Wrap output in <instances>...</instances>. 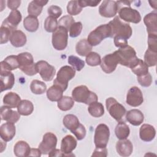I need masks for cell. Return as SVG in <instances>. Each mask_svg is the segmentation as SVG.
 I'll return each instance as SVG.
<instances>
[{
	"label": "cell",
	"mask_w": 157,
	"mask_h": 157,
	"mask_svg": "<svg viewBox=\"0 0 157 157\" xmlns=\"http://www.w3.org/2000/svg\"><path fill=\"white\" fill-rule=\"evenodd\" d=\"M110 130L105 124H98L94 131V142L96 147L105 148L109 140Z\"/></svg>",
	"instance_id": "obj_9"
},
{
	"label": "cell",
	"mask_w": 157,
	"mask_h": 157,
	"mask_svg": "<svg viewBox=\"0 0 157 157\" xmlns=\"http://www.w3.org/2000/svg\"><path fill=\"white\" fill-rule=\"evenodd\" d=\"M156 136V130L153 126L149 124H142L139 129V137L144 142H150Z\"/></svg>",
	"instance_id": "obj_24"
},
{
	"label": "cell",
	"mask_w": 157,
	"mask_h": 157,
	"mask_svg": "<svg viewBox=\"0 0 157 157\" xmlns=\"http://www.w3.org/2000/svg\"><path fill=\"white\" fill-rule=\"evenodd\" d=\"M57 144V137L52 132H46L43 136L42 142L39 145V149L42 154L48 155V153L56 148Z\"/></svg>",
	"instance_id": "obj_12"
},
{
	"label": "cell",
	"mask_w": 157,
	"mask_h": 157,
	"mask_svg": "<svg viewBox=\"0 0 157 157\" xmlns=\"http://www.w3.org/2000/svg\"><path fill=\"white\" fill-rule=\"evenodd\" d=\"M78 2L81 7H85L87 6L90 7H96L97 6L100 2L101 1H93V0H79Z\"/></svg>",
	"instance_id": "obj_52"
},
{
	"label": "cell",
	"mask_w": 157,
	"mask_h": 157,
	"mask_svg": "<svg viewBox=\"0 0 157 157\" xmlns=\"http://www.w3.org/2000/svg\"><path fill=\"white\" fill-rule=\"evenodd\" d=\"M86 131L85 126L82 124H80L79 126L72 132L76 137L77 139L78 140H81L83 139L86 136Z\"/></svg>",
	"instance_id": "obj_50"
},
{
	"label": "cell",
	"mask_w": 157,
	"mask_h": 157,
	"mask_svg": "<svg viewBox=\"0 0 157 157\" xmlns=\"http://www.w3.org/2000/svg\"><path fill=\"white\" fill-rule=\"evenodd\" d=\"M86 63L90 66H96L100 65L101 63V56L96 52H91L86 56Z\"/></svg>",
	"instance_id": "obj_41"
},
{
	"label": "cell",
	"mask_w": 157,
	"mask_h": 157,
	"mask_svg": "<svg viewBox=\"0 0 157 157\" xmlns=\"http://www.w3.org/2000/svg\"><path fill=\"white\" fill-rule=\"evenodd\" d=\"M115 53L117 56L119 64L130 69L139 59L134 48L128 45L124 47L120 48L118 50L115 51Z\"/></svg>",
	"instance_id": "obj_4"
},
{
	"label": "cell",
	"mask_w": 157,
	"mask_h": 157,
	"mask_svg": "<svg viewBox=\"0 0 157 157\" xmlns=\"http://www.w3.org/2000/svg\"><path fill=\"white\" fill-rule=\"evenodd\" d=\"M148 48L157 52V36H148Z\"/></svg>",
	"instance_id": "obj_51"
},
{
	"label": "cell",
	"mask_w": 157,
	"mask_h": 157,
	"mask_svg": "<svg viewBox=\"0 0 157 157\" xmlns=\"http://www.w3.org/2000/svg\"><path fill=\"white\" fill-rule=\"evenodd\" d=\"M13 31L14 30H13L12 29H11L9 27H8L7 26L1 25V28H0V33H0V36H1L0 43H1V44H6L9 40L10 35H11L12 31Z\"/></svg>",
	"instance_id": "obj_44"
},
{
	"label": "cell",
	"mask_w": 157,
	"mask_h": 157,
	"mask_svg": "<svg viewBox=\"0 0 157 157\" xmlns=\"http://www.w3.org/2000/svg\"><path fill=\"white\" fill-rule=\"evenodd\" d=\"M34 110L33 104L29 100H21L17 106V111L21 115L28 116L31 115Z\"/></svg>",
	"instance_id": "obj_35"
},
{
	"label": "cell",
	"mask_w": 157,
	"mask_h": 157,
	"mask_svg": "<svg viewBox=\"0 0 157 157\" xmlns=\"http://www.w3.org/2000/svg\"><path fill=\"white\" fill-rule=\"evenodd\" d=\"M117 1L111 0L103 1L99 7V14L105 18H112L117 13Z\"/></svg>",
	"instance_id": "obj_15"
},
{
	"label": "cell",
	"mask_w": 157,
	"mask_h": 157,
	"mask_svg": "<svg viewBox=\"0 0 157 157\" xmlns=\"http://www.w3.org/2000/svg\"><path fill=\"white\" fill-rule=\"evenodd\" d=\"M75 75V70L69 66H62L56 74L53 84L59 86L64 91L68 86V82L73 78Z\"/></svg>",
	"instance_id": "obj_7"
},
{
	"label": "cell",
	"mask_w": 157,
	"mask_h": 157,
	"mask_svg": "<svg viewBox=\"0 0 157 157\" xmlns=\"http://www.w3.org/2000/svg\"><path fill=\"white\" fill-rule=\"evenodd\" d=\"M72 98L75 101L86 105L98 101V99L96 94L90 91L85 85H79L75 87L72 91Z\"/></svg>",
	"instance_id": "obj_3"
},
{
	"label": "cell",
	"mask_w": 157,
	"mask_h": 157,
	"mask_svg": "<svg viewBox=\"0 0 157 157\" xmlns=\"http://www.w3.org/2000/svg\"><path fill=\"white\" fill-rule=\"evenodd\" d=\"M118 12L119 18L124 22L139 23L141 21V15L137 10L131 7V1H118Z\"/></svg>",
	"instance_id": "obj_1"
},
{
	"label": "cell",
	"mask_w": 157,
	"mask_h": 157,
	"mask_svg": "<svg viewBox=\"0 0 157 157\" xmlns=\"http://www.w3.org/2000/svg\"><path fill=\"white\" fill-rule=\"evenodd\" d=\"M39 25V20L37 17L28 15L23 20V26L29 32H35L38 29Z\"/></svg>",
	"instance_id": "obj_34"
},
{
	"label": "cell",
	"mask_w": 157,
	"mask_h": 157,
	"mask_svg": "<svg viewBox=\"0 0 157 157\" xmlns=\"http://www.w3.org/2000/svg\"><path fill=\"white\" fill-rule=\"evenodd\" d=\"M77 145V140L72 136L67 135L61 140L60 150L64 153L65 156H73L75 155L72 151L76 148Z\"/></svg>",
	"instance_id": "obj_16"
},
{
	"label": "cell",
	"mask_w": 157,
	"mask_h": 157,
	"mask_svg": "<svg viewBox=\"0 0 157 157\" xmlns=\"http://www.w3.org/2000/svg\"><path fill=\"white\" fill-rule=\"evenodd\" d=\"M116 150L121 156H129L133 151L132 144L126 139L120 140L116 144Z\"/></svg>",
	"instance_id": "obj_21"
},
{
	"label": "cell",
	"mask_w": 157,
	"mask_h": 157,
	"mask_svg": "<svg viewBox=\"0 0 157 157\" xmlns=\"http://www.w3.org/2000/svg\"><path fill=\"white\" fill-rule=\"evenodd\" d=\"M48 156H65V155L61 151V150L55 148L48 153Z\"/></svg>",
	"instance_id": "obj_56"
},
{
	"label": "cell",
	"mask_w": 157,
	"mask_h": 157,
	"mask_svg": "<svg viewBox=\"0 0 157 157\" xmlns=\"http://www.w3.org/2000/svg\"><path fill=\"white\" fill-rule=\"evenodd\" d=\"M105 106L110 116L117 121H120L126 114L125 107L114 98H107L105 100Z\"/></svg>",
	"instance_id": "obj_8"
},
{
	"label": "cell",
	"mask_w": 157,
	"mask_h": 157,
	"mask_svg": "<svg viewBox=\"0 0 157 157\" xmlns=\"http://www.w3.org/2000/svg\"><path fill=\"white\" fill-rule=\"evenodd\" d=\"M67 62L71 64L75 70L80 71L85 66V61L78 57L74 55H71L67 58Z\"/></svg>",
	"instance_id": "obj_42"
},
{
	"label": "cell",
	"mask_w": 157,
	"mask_h": 157,
	"mask_svg": "<svg viewBox=\"0 0 157 157\" xmlns=\"http://www.w3.org/2000/svg\"><path fill=\"white\" fill-rule=\"evenodd\" d=\"M63 123L65 128L69 129L72 133L79 126L80 124L78 118L73 114L66 115L63 118Z\"/></svg>",
	"instance_id": "obj_30"
},
{
	"label": "cell",
	"mask_w": 157,
	"mask_h": 157,
	"mask_svg": "<svg viewBox=\"0 0 157 157\" xmlns=\"http://www.w3.org/2000/svg\"><path fill=\"white\" fill-rule=\"evenodd\" d=\"M118 64H119L118 59L114 52L113 53H110L104 56L101 59L100 66L104 72L110 74L115 70Z\"/></svg>",
	"instance_id": "obj_13"
},
{
	"label": "cell",
	"mask_w": 157,
	"mask_h": 157,
	"mask_svg": "<svg viewBox=\"0 0 157 157\" xmlns=\"http://www.w3.org/2000/svg\"><path fill=\"white\" fill-rule=\"evenodd\" d=\"M21 19L22 16L19 10H12L9 16L2 21V25L7 26L13 30H16L17 26L21 22Z\"/></svg>",
	"instance_id": "obj_22"
},
{
	"label": "cell",
	"mask_w": 157,
	"mask_h": 157,
	"mask_svg": "<svg viewBox=\"0 0 157 157\" xmlns=\"http://www.w3.org/2000/svg\"><path fill=\"white\" fill-rule=\"evenodd\" d=\"M19 68V61L17 55H10L1 62V71H11Z\"/></svg>",
	"instance_id": "obj_25"
},
{
	"label": "cell",
	"mask_w": 157,
	"mask_h": 157,
	"mask_svg": "<svg viewBox=\"0 0 157 157\" xmlns=\"http://www.w3.org/2000/svg\"><path fill=\"white\" fill-rule=\"evenodd\" d=\"M74 23H75L74 18L71 15H67L62 17L59 20V21H58V26L63 27L69 31L70 27Z\"/></svg>",
	"instance_id": "obj_46"
},
{
	"label": "cell",
	"mask_w": 157,
	"mask_h": 157,
	"mask_svg": "<svg viewBox=\"0 0 157 157\" xmlns=\"http://www.w3.org/2000/svg\"><path fill=\"white\" fill-rule=\"evenodd\" d=\"M137 79L139 83L144 87H148L152 83V77L150 72L143 75L137 76Z\"/></svg>",
	"instance_id": "obj_48"
},
{
	"label": "cell",
	"mask_w": 157,
	"mask_h": 157,
	"mask_svg": "<svg viewBox=\"0 0 157 157\" xmlns=\"http://www.w3.org/2000/svg\"><path fill=\"white\" fill-rule=\"evenodd\" d=\"M82 9L79 5L78 1H70L67 5V12L71 15L79 14L82 12Z\"/></svg>",
	"instance_id": "obj_45"
},
{
	"label": "cell",
	"mask_w": 157,
	"mask_h": 157,
	"mask_svg": "<svg viewBox=\"0 0 157 157\" xmlns=\"http://www.w3.org/2000/svg\"><path fill=\"white\" fill-rule=\"evenodd\" d=\"M115 134L120 140L126 139L130 134V129L128 125L124 121H118L115 128Z\"/></svg>",
	"instance_id": "obj_33"
},
{
	"label": "cell",
	"mask_w": 157,
	"mask_h": 157,
	"mask_svg": "<svg viewBox=\"0 0 157 157\" xmlns=\"http://www.w3.org/2000/svg\"><path fill=\"white\" fill-rule=\"evenodd\" d=\"M132 72L137 76H140L147 74L148 72V67L141 59H138L137 63L131 68Z\"/></svg>",
	"instance_id": "obj_37"
},
{
	"label": "cell",
	"mask_w": 157,
	"mask_h": 157,
	"mask_svg": "<svg viewBox=\"0 0 157 157\" xmlns=\"http://www.w3.org/2000/svg\"><path fill=\"white\" fill-rule=\"evenodd\" d=\"M31 148L29 144L23 140L18 141L14 145L13 153L16 156L25 157L29 155Z\"/></svg>",
	"instance_id": "obj_28"
},
{
	"label": "cell",
	"mask_w": 157,
	"mask_h": 157,
	"mask_svg": "<svg viewBox=\"0 0 157 157\" xmlns=\"http://www.w3.org/2000/svg\"><path fill=\"white\" fill-rule=\"evenodd\" d=\"M148 36H157V13L156 10L147 14L144 18Z\"/></svg>",
	"instance_id": "obj_17"
},
{
	"label": "cell",
	"mask_w": 157,
	"mask_h": 157,
	"mask_svg": "<svg viewBox=\"0 0 157 157\" xmlns=\"http://www.w3.org/2000/svg\"><path fill=\"white\" fill-rule=\"evenodd\" d=\"M41 155H42V153L39 148H31V151L29 156L40 157Z\"/></svg>",
	"instance_id": "obj_57"
},
{
	"label": "cell",
	"mask_w": 157,
	"mask_h": 157,
	"mask_svg": "<svg viewBox=\"0 0 157 157\" xmlns=\"http://www.w3.org/2000/svg\"><path fill=\"white\" fill-rule=\"evenodd\" d=\"M107 150L105 148H98L96 147L91 156H107Z\"/></svg>",
	"instance_id": "obj_54"
},
{
	"label": "cell",
	"mask_w": 157,
	"mask_h": 157,
	"mask_svg": "<svg viewBox=\"0 0 157 157\" xmlns=\"http://www.w3.org/2000/svg\"><path fill=\"white\" fill-rule=\"evenodd\" d=\"M48 1L33 0L31 1L28 7V13L29 15L37 17L41 13L43 7L48 3Z\"/></svg>",
	"instance_id": "obj_26"
},
{
	"label": "cell",
	"mask_w": 157,
	"mask_h": 157,
	"mask_svg": "<svg viewBox=\"0 0 157 157\" xmlns=\"http://www.w3.org/2000/svg\"><path fill=\"white\" fill-rule=\"evenodd\" d=\"M93 47L89 44L86 39L80 40L75 45V51L81 56H86L91 52Z\"/></svg>",
	"instance_id": "obj_32"
},
{
	"label": "cell",
	"mask_w": 157,
	"mask_h": 157,
	"mask_svg": "<svg viewBox=\"0 0 157 157\" xmlns=\"http://www.w3.org/2000/svg\"><path fill=\"white\" fill-rule=\"evenodd\" d=\"M114 39V44L117 47L123 48L128 45V40L121 37H117L115 36L113 37Z\"/></svg>",
	"instance_id": "obj_53"
},
{
	"label": "cell",
	"mask_w": 157,
	"mask_h": 157,
	"mask_svg": "<svg viewBox=\"0 0 157 157\" xmlns=\"http://www.w3.org/2000/svg\"><path fill=\"white\" fill-rule=\"evenodd\" d=\"M82 23L80 21L74 23L69 28V36L71 37L78 36L82 31Z\"/></svg>",
	"instance_id": "obj_47"
},
{
	"label": "cell",
	"mask_w": 157,
	"mask_h": 157,
	"mask_svg": "<svg viewBox=\"0 0 157 157\" xmlns=\"http://www.w3.org/2000/svg\"><path fill=\"white\" fill-rule=\"evenodd\" d=\"M126 120L133 126H139L144 120V115L139 109H132L126 112Z\"/></svg>",
	"instance_id": "obj_23"
},
{
	"label": "cell",
	"mask_w": 157,
	"mask_h": 157,
	"mask_svg": "<svg viewBox=\"0 0 157 157\" xmlns=\"http://www.w3.org/2000/svg\"><path fill=\"white\" fill-rule=\"evenodd\" d=\"M21 4L20 0H9L7 1V5L9 9L12 10H17V9L20 7Z\"/></svg>",
	"instance_id": "obj_55"
},
{
	"label": "cell",
	"mask_w": 157,
	"mask_h": 157,
	"mask_svg": "<svg viewBox=\"0 0 157 157\" xmlns=\"http://www.w3.org/2000/svg\"><path fill=\"white\" fill-rule=\"evenodd\" d=\"M10 42L15 47H21L26 43V36L25 34L21 30H14L12 31L10 37Z\"/></svg>",
	"instance_id": "obj_27"
},
{
	"label": "cell",
	"mask_w": 157,
	"mask_h": 157,
	"mask_svg": "<svg viewBox=\"0 0 157 157\" xmlns=\"http://www.w3.org/2000/svg\"><path fill=\"white\" fill-rule=\"evenodd\" d=\"M0 115L2 120L13 123H17L20 118V114L18 111L13 110L6 105L1 107Z\"/></svg>",
	"instance_id": "obj_18"
},
{
	"label": "cell",
	"mask_w": 157,
	"mask_h": 157,
	"mask_svg": "<svg viewBox=\"0 0 157 157\" xmlns=\"http://www.w3.org/2000/svg\"><path fill=\"white\" fill-rule=\"evenodd\" d=\"M2 101L4 105L10 109H13L17 107L21 100L20 96L17 93L14 92H9L4 95Z\"/></svg>",
	"instance_id": "obj_29"
},
{
	"label": "cell",
	"mask_w": 157,
	"mask_h": 157,
	"mask_svg": "<svg viewBox=\"0 0 157 157\" xmlns=\"http://www.w3.org/2000/svg\"><path fill=\"white\" fill-rule=\"evenodd\" d=\"M90 114L95 118L102 117L104 114V108L103 105L98 101L91 103L88 108Z\"/></svg>",
	"instance_id": "obj_36"
},
{
	"label": "cell",
	"mask_w": 157,
	"mask_h": 157,
	"mask_svg": "<svg viewBox=\"0 0 157 157\" xmlns=\"http://www.w3.org/2000/svg\"><path fill=\"white\" fill-rule=\"evenodd\" d=\"M47 12L49 16L57 19L62 14V9L58 6L52 5L48 8Z\"/></svg>",
	"instance_id": "obj_49"
},
{
	"label": "cell",
	"mask_w": 157,
	"mask_h": 157,
	"mask_svg": "<svg viewBox=\"0 0 157 157\" xmlns=\"http://www.w3.org/2000/svg\"><path fill=\"white\" fill-rule=\"evenodd\" d=\"M107 37H112V30L109 23L101 25L96 28L88 34L87 40L93 47L99 45Z\"/></svg>",
	"instance_id": "obj_5"
},
{
	"label": "cell",
	"mask_w": 157,
	"mask_h": 157,
	"mask_svg": "<svg viewBox=\"0 0 157 157\" xmlns=\"http://www.w3.org/2000/svg\"><path fill=\"white\" fill-rule=\"evenodd\" d=\"M16 128L14 123L7 122L0 127V136L4 142L10 141L15 135Z\"/></svg>",
	"instance_id": "obj_19"
},
{
	"label": "cell",
	"mask_w": 157,
	"mask_h": 157,
	"mask_svg": "<svg viewBox=\"0 0 157 157\" xmlns=\"http://www.w3.org/2000/svg\"><path fill=\"white\" fill-rule=\"evenodd\" d=\"M36 66L37 72L44 81L50 82L53 80L56 74V69L53 66L44 60L37 61Z\"/></svg>",
	"instance_id": "obj_11"
},
{
	"label": "cell",
	"mask_w": 157,
	"mask_h": 157,
	"mask_svg": "<svg viewBox=\"0 0 157 157\" xmlns=\"http://www.w3.org/2000/svg\"><path fill=\"white\" fill-rule=\"evenodd\" d=\"M30 89L35 94H42L47 90L46 84L38 80H33L30 84Z\"/></svg>",
	"instance_id": "obj_39"
},
{
	"label": "cell",
	"mask_w": 157,
	"mask_h": 157,
	"mask_svg": "<svg viewBox=\"0 0 157 157\" xmlns=\"http://www.w3.org/2000/svg\"><path fill=\"white\" fill-rule=\"evenodd\" d=\"M68 31L64 28L58 26L52 34V42L53 47L56 50H63L67 45Z\"/></svg>",
	"instance_id": "obj_10"
},
{
	"label": "cell",
	"mask_w": 157,
	"mask_h": 157,
	"mask_svg": "<svg viewBox=\"0 0 157 157\" xmlns=\"http://www.w3.org/2000/svg\"><path fill=\"white\" fill-rule=\"evenodd\" d=\"M109 25L112 30V37H121L127 40L131 37L132 33L131 26L129 23L122 21L118 16H116L112 21H110Z\"/></svg>",
	"instance_id": "obj_2"
},
{
	"label": "cell",
	"mask_w": 157,
	"mask_h": 157,
	"mask_svg": "<svg viewBox=\"0 0 157 157\" xmlns=\"http://www.w3.org/2000/svg\"><path fill=\"white\" fill-rule=\"evenodd\" d=\"M126 103L132 107H138L144 102L143 94L137 86L131 87L126 95Z\"/></svg>",
	"instance_id": "obj_14"
},
{
	"label": "cell",
	"mask_w": 157,
	"mask_h": 157,
	"mask_svg": "<svg viewBox=\"0 0 157 157\" xmlns=\"http://www.w3.org/2000/svg\"><path fill=\"white\" fill-rule=\"evenodd\" d=\"M64 91L58 85L53 84L47 91V98L52 102H58L62 97Z\"/></svg>",
	"instance_id": "obj_31"
},
{
	"label": "cell",
	"mask_w": 157,
	"mask_h": 157,
	"mask_svg": "<svg viewBox=\"0 0 157 157\" xmlns=\"http://www.w3.org/2000/svg\"><path fill=\"white\" fill-rule=\"evenodd\" d=\"M19 69L25 74L33 76L37 73L36 63L34 62L33 55L29 52H23L18 55Z\"/></svg>",
	"instance_id": "obj_6"
},
{
	"label": "cell",
	"mask_w": 157,
	"mask_h": 157,
	"mask_svg": "<svg viewBox=\"0 0 157 157\" xmlns=\"http://www.w3.org/2000/svg\"><path fill=\"white\" fill-rule=\"evenodd\" d=\"M144 62L148 67L156 66L157 63V52H153L148 48L144 55Z\"/></svg>",
	"instance_id": "obj_40"
},
{
	"label": "cell",
	"mask_w": 157,
	"mask_h": 157,
	"mask_svg": "<svg viewBox=\"0 0 157 157\" xmlns=\"http://www.w3.org/2000/svg\"><path fill=\"white\" fill-rule=\"evenodd\" d=\"M0 80L1 92L10 90L15 83L14 75L10 71H1Z\"/></svg>",
	"instance_id": "obj_20"
},
{
	"label": "cell",
	"mask_w": 157,
	"mask_h": 157,
	"mask_svg": "<svg viewBox=\"0 0 157 157\" xmlns=\"http://www.w3.org/2000/svg\"><path fill=\"white\" fill-rule=\"evenodd\" d=\"M74 105V100L72 98L67 96H63L57 104L58 107L62 111H67L71 110Z\"/></svg>",
	"instance_id": "obj_38"
},
{
	"label": "cell",
	"mask_w": 157,
	"mask_h": 157,
	"mask_svg": "<svg viewBox=\"0 0 157 157\" xmlns=\"http://www.w3.org/2000/svg\"><path fill=\"white\" fill-rule=\"evenodd\" d=\"M58 27L57 20L52 17L48 16L44 21V29L48 33H53Z\"/></svg>",
	"instance_id": "obj_43"
}]
</instances>
